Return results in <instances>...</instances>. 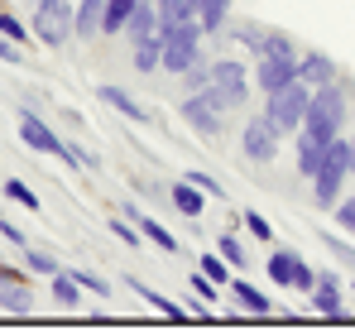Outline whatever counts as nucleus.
I'll return each mask as SVG.
<instances>
[{
	"instance_id": "6ab92c4d",
	"label": "nucleus",
	"mask_w": 355,
	"mask_h": 336,
	"mask_svg": "<svg viewBox=\"0 0 355 336\" xmlns=\"http://www.w3.org/2000/svg\"><path fill=\"white\" fill-rule=\"evenodd\" d=\"M154 10H159V29H173V24L197 19V5L192 0H154Z\"/></svg>"
},
{
	"instance_id": "58836bf2",
	"label": "nucleus",
	"mask_w": 355,
	"mask_h": 336,
	"mask_svg": "<svg viewBox=\"0 0 355 336\" xmlns=\"http://www.w3.org/2000/svg\"><path fill=\"white\" fill-rule=\"evenodd\" d=\"M331 212H336V221L346 226V230H355V197H346V202H336Z\"/></svg>"
},
{
	"instance_id": "a211bd4d",
	"label": "nucleus",
	"mask_w": 355,
	"mask_h": 336,
	"mask_svg": "<svg viewBox=\"0 0 355 336\" xmlns=\"http://www.w3.org/2000/svg\"><path fill=\"white\" fill-rule=\"evenodd\" d=\"M101 101H106L111 111H120L125 120H135V125H149V111H144V106H139V101H135L130 92H120V87H111V82L101 87Z\"/></svg>"
},
{
	"instance_id": "20e7f679",
	"label": "nucleus",
	"mask_w": 355,
	"mask_h": 336,
	"mask_svg": "<svg viewBox=\"0 0 355 336\" xmlns=\"http://www.w3.org/2000/svg\"><path fill=\"white\" fill-rule=\"evenodd\" d=\"M226 106H221V96L207 87V92H187V101H182V120L202 135V140H216L221 130H226Z\"/></svg>"
},
{
	"instance_id": "7c9ffc66",
	"label": "nucleus",
	"mask_w": 355,
	"mask_h": 336,
	"mask_svg": "<svg viewBox=\"0 0 355 336\" xmlns=\"http://www.w3.org/2000/svg\"><path fill=\"white\" fill-rule=\"evenodd\" d=\"M182 77H187V87H192V92H207V87H211V62H202V58H197Z\"/></svg>"
},
{
	"instance_id": "b1692460",
	"label": "nucleus",
	"mask_w": 355,
	"mask_h": 336,
	"mask_svg": "<svg viewBox=\"0 0 355 336\" xmlns=\"http://www.w3.org/2000/svg\"><path fill=\"white\" fill-rule=\"evenodd\" d=\"M0 308L5 312H29L34 308V293L24 283H0Z\"/></svg>"
},
{
	"instance_id": "c03bdc74",
	"label": "nucleus",
	"mask_w": 355,
	"mask_h": 336,
	"mask_svg": "<svg viewBox=\"0 0 355 336\" xmlns=\"http://www.w3.org/2000/svg\"><path fill=\"white\" fill-rule=\"evenodd\" d=\"M351 173H355V140H351Z\"/></svg>"
},
{
	"instance_id": "f03ea898",
	"label": "nucleus",
	"mask_w": 355,
	"mask_h": 336,
	"mask_svg": "<svg viewBox=\"0 0 355 336\" xmlns=\"http://www.w3.org/2000/svg\"><path fill=\"white\" fill-rule=\"evenodd\" d=\"M346 173H351V144L336 135V140L327 144V159H322V168H317V178H312V183H317V187H312V202L331 212V207L341 202V183H346Z\"/></svg>"
},
{
	"instance_id": "c85d7f7f",
	"label": "nucleus",
	"mask_w": 355,
	"mask_h": 336,
	"mask_svg": "<svg viewBox=\"0 0 355 336\" xmlns=\"http://www.w3.org/2000/svg\"><path fill=\"white\" fill-rule=\"evenodd\" d=\"M5 197H10V202H19V207H29V212H39V192H34L29 183H19V178H10V183H5Z\"/></svg>"
},
{
	"instance_id": "cd10ccee",
	"label": "nucleus",
	"mask_w": 355,
	"mask_h": 336,
	"mask_svg": "<svg viewBox=\"0 0 355 336\" xmlns=\"http://www.w3.org/2000/svg\"><path fill=\"white\" fill-rule=\"evenodd\" d=\"M197 264H202V274H207L211 283H221V288H231V274H226V255H221V250H216V255H202Z\"/></svg>"
},
{
	"instance_id": "1a4fd4ad",
	"label": "nucleus",
	"mask_w": 355,
	"mask_h": 336,
	"mask_svg": "<svg viewBox=\"0 0 355 336\" xmlns=\"http://www.w3.org/2000/svg\"><path fill=\"white\" fill-rule=\"evenodd\" d=\"M240 144H245V159H250V164H269V159L279 154V130H274V120H269V115L245 120Z\"/></svg>"
},
{
	"instance_id": "7ed1b4c3",
	"label": "nucleus",
	"mask_w": 355,
	"mask_h": 336,
	"mask_svg": "<svg viewBox=\"0 0 355 336\" xmlns=\"http://www.w3.org/2000/svg\"><path fill=\"white\" fill-rule=\"evenodd\" d=\"M307 101H312V87H307L302 77H293L288 87H279V92H269V96H264V115L274 120V130H279V135H288V130H302Z\"/></svg>"
},
{
	"instance_id": "f8f14e48",
	"label": "nucleus",
	"mask_w": 355,
	"mask_h": 336,
	"mask_svg": "<svg viewBox=\"0 0 355 336\" xmlns=\"http://www.w3.org/2000/svg\"><path fill=\"white\" fill-rule=\"evenodd\" d=\"M125 34H130L135 44H149V39H159V10H154V0H135Z\"/></svg>"
},
{
	"instance_id": "9b49d317",
	"label": "nucleus",
	"mask_w": 355,
	"mask_h": 336,
	"mask_svg": "<svg viewBox=\"0 0 355 336\" xmlns=\"http://www.w3.org/2000/svg\"><path fill=\"white\" fill-rule=\"evenodd\" d=\"M19 135H24V144H29L34 154H62V140H58V135H53V130H49V125H44L34 111L19 115Z\"/></svg>"
},
{
	"instance_id": "473e14b6",
	"label": "nucleus",
	"mask_w": 355,
	"mask_h": 336,
	"mask_svg": "<svg viewBox=\"0 0 355 336\" xmlns=\"http://www.w3.org/2000/svg\"><path fill=\"white\" fill-rule=\"evenodd\" d=\"M216 250L226 255V264H245V245H240V240H236V235H231V230H226V235L216 240Z\"/></svg>"
},
{
	"instance_id": "aec40b11",
	"label": "nucleus",
	"mask_w": 355,
	"mask_h": 336,
	"mask_svg": "<svg viewBox=\"0 0 355 336\" xmlns=\"http://www.w3.org/2000/svg\"><path fill=\"white\" fill-rule=\"evenodd\" d=\"M168 197H173V207L182 212V217H202V197H207V192H202L197 183H187V178H182L178 187H168Z\"/></svg>"
},
{
	"instance_id": "c9c22d12",
	"label": "nucleus",
	"mask_w": 355,
	"mask_h": 336,
	"mask_svg": "<svg viewBox=\"0 0 355 336\" xmlns=\"http://www.w3.org/2000/svg\"><path fill=\"white\" fill-rule=\"evenodd\" d=\"M77 283H82V288H92L96 298H111V283L101 279V274H92V269H77Z\"/></svg>"
},
{
	"instance_id": "9d476101",
	"label": "nucleus",
	"mask_w": 355,
	"mask_h": 336,
	"mask_svg": "<svg viewBox=\"0 0 355 336\" xmlns=\"http://www.w3.org/2000/svg\"><path fill=\"white\" fill-rule=\"evenodd\" d=\"M297 77V58H274V53H259V67H254V82H259V92L269 96V92H279V87H288Z\"/></svg>"
},
{
	"instance_id": "37998d69",
	"label": "nucleus",
	"mask_w": 355,
	"mask_h": 336,
	"mask_svg": "<svg viewBox=\"0 0 355 336\" xmlns=\"http://www.w3.org/2000/svg\"><path fill=\"white\" fill-rule=\"evenodd\" d=\"M0 283H24V274H19V269H10V264H0Z\"/></svg>"
},
{
	"instance_id": "393cba45",
	"label": "nucleus",
	"mask_w": 355,
	"mask_h": 336,
	"mask_svg": "<svg viewBox=\"0 0 355 336\" xmlns=\"http://www.w3.org/2000/svg\"><path fill=\"white\" fill-rule=\"evenodd\" d=\"M231 293H236L240 303H245V312H254V317H269V298H264L259 288H250V283L231 279Z\"/></svg>"
},
{
	"instance_id": "ddd939ff",
	"label": "nucleus",
	"mask_w": 355,
	"mask_h": 336,
	"mask_svg": "<svg viewBox=\"0 0 355 336\" xmlns=\"http://www.w3.org/2000/svg\"><path fill=\"white\" fill-rule=\"evenodd\" d=\"M312 303H317V312H322V317L341 322V317H346V312H341V279H336V274H322L317 288H312Z\"/></svg>"
},
{
	"instance_id": "39448f33",
	"label": "nucleus",
	"mask_w": 355,
	"mask_h": 336,
	"mask_svg": "<svg viewBox=\"0 0 355 336\" xmlns=\"http://www.w3.org/2000/svg\"><path fill=\"white\" fill-rule=\"evenodd\" d=\"M164 34V67L168 72H187L192 62H197V39L207 34L197 19H187V24H173V29H159Z\"/></svg>"
},
{
	"instance_id": "0eeeda50",
	"label": "nucleus",
	"mask_w": 355,
	"mask_h": 336,
	"mask_svg": "<svg viewBox=\"0 0 355 336\" xmlns=\"http://www.w3.org/2000/svg\"><path fill=\"white\" fill-rule=\"evenodd\" d=\"M211 92L221 96L226 111H240V106H245L250 82H245V67H240L236 58H216V62H211Z\"/></svg>"
},
{
	"instance_id": "4c0bfd02",
	"label": "nucleus",
	"mask_w": 355,
	"mask_h": 336,
	"mask_svg": "<svg viewBox=\"0 0 355 336\" xmlns=\"http://www.w3.org/2000/svg\"><path fill=\"white\" fill-rule=\"evenodd\" d=\"M216 288H221V283H211L207 274H202V269L192 274V293H197V298H207V303H211V298H216Z\"/></svg>"
},
{
	"instance_id": "f3484780",
	"label": "nucleus",
	"mask_w": 355,
	"mask_h": 336,
	"mask_svg": "<svg viewBox=\"0 0 355 336\" xmlns=\"http://www.w3.org/2000/svg\"><path fill=\"white\" fill-rule=\"evenodd\" d=\"M327 144H331V140H317L312 130H302V140H297V173H302V178H317V168L327 159Z\"/></svg>"
},
{
	"instance_id": "bb28decb",
	"label": "nucleus",
	"mask_w": 355,
	"mask_h": 336,
	"mask_svg": "<svg viewBox=\"0 0 355 336\" xmlns=\"http://www.w3.org/2000/svg\"><path fill=\"white\" fill-rule=\"evenodd\" d=\"M53 298H58L62 308H72V303H82V283H77V274H53Z\"/></svg>"
},
{
	"instance_id": "f257e3e1",
	"label": "nucleus",
	"mask_w": 355,
	"mask_h": 336,
	"mask_svg": "<svg viewBox=\"0 0 355 336\" xmlns=\"http://www.w3.org/2000/svg\"><path fill=\"white\" fill-rule=\"evenodd\" d=\"M346 125V96L336 82L327 87H312V101H307V115H302V130H312L317 140H336Z\"/></svg>"
},
{
	"instance_id": "412c9836",
	"label": "nucleus",
	"mask_w": 355,
	"mask_h": 336,
	"mask_svg": "<svg viewBox=\"0 0 355 336\" xmlns=\"http://www.w3.org/2000/svg\"><path fill=\"white\" fill-rule=\"evenodd\" d=\"M197 5V24L207 29V34H216L221 24H226V10H231V0H192Z\"/></svg>"
},
{
	"instance_id": "4be33fe9",
	"label": "nucleus",
	"mask_w": 355,
	"mask_h": 336,
	"mask_svg": "<svg viewBox=\"0 0 355 336\" xmlns=\"http://www.w3.org/2000/svg\"><path fill=\"white\" fill-rule=\"evenodd\" d=\"M130 288H135V293H139V298H144V303H149V308H154V312H164V317H168V322H182V317H187V312H182V308H178V303H168V298H164V293H154V288H149V283H130Z\"/></svg>"
},
{
	"instance_id": "f704fd0d",
	"label": "nucleus",
	"mask_w": 355,
	"mask_h": 336,
	"mask_svg": "<svg viewBox=\"0 0 355 336\" xmlns=\"http://www.w3.org/2000/svg\"><path fill=\"white\" fill-rule=\"evenodd\" d=\"M322 240H327V250H331V255H336L341 264H355V250L346 245V240H341V235H331V230H322Z\"/></svg>"
},
{
	"instance_id": "4468645a",
	"label": "nucleus",
	"mask_w": 355,
	"mask_h": 336,
	"mask_svg": "<svg viewBox=\"0 0 355 336\" xmlns=\"http://www.w3.org/2000/svg\"><path fill=\"white\" fill-rule=\"evenodd\" d=\"M101 15H106V0H77V10H72V34H77V39H96V34H101Z\"/></svg>"
},
{
	"instance_id": "2f4dec72",
	"label": "nucleus",
	"mask_w": 355,
	"mask_h": 336,
	"mask_svg": "<svg viewBox=\"0 0 355 336\" xmlns=\"http://www.w3.org/2000/svg\"><path fill=\"white\" fill-rule=\"evenodd\" d=\"M0 34H5L10 44H24V39H29V29H24V24L10 15V10H0Z\"/></svg>"
},
{
	"instance_id": "79ce46f5",
	"label": "nucleus",
	"mask_w": 355,
	"mask_h": 336,
	"mask_svg": "<svg viewBox=\"0 0 355 336\" xmlns=\"http://www.w3.org/2000/svg\"><path fill=\"white\" fill-rule=\"evenodd\" d=\"M0 235H5V240H15V245H24V235H19V226H10V221H0Z\"/></svg>"
},
{
	"instance_id": "c756f323",
	"label": "nucleus",
	"mask_w": 355,
	"mask_h": 336,
	"mask_svg": "<svg viewBox=\"0 0 355 336\" xmlns=\"http://www.w3.org/2000/svg\"><path fill=\"white\" fill-rule=\"evenodd\" d=\"M24 264H29V274H49V279H53V274L62 269L53 255H44V250H34V245H29V260H24Z\"/></svg>"
},
{
	"instance_id": "a19ab883",
	"label": "nucleus",
	"mask_w": 355,
	"mask_h": 336,
	"mask_svg": "<svg viewBox=\"0 0 355 336\" xmlns=\"http://www.w3.org/2000/svg\"><path fill=\"white\" fill-rule=\"evenodd\" d=\"M0 62H19V44H10L5 34H0Z\"/></svg>"
},
{
	"instance_id": "2eb2a0df",
	"label": "nucleus",
	"mask_w": 355,
	"mask_h": 336,
	"mask_svg": "<svg viewBox=\"0 0 355 336\" xmlns=\"http://www.w3.org/2000/svg\"><path fill=\"white\" fill-rule=\"evenodd\" d=\"M125 217H130V221L139 226V235H144V240H154L159 250H168V255L178 250V235H173V230H168V226H159L154 217H144L139 207H130V202H125Z\"/></svg>"
},
{
	"instance_id": "dca6fc26",
	"label": "nucleus",
	"mask_w": 355,
	"mask_h": 336,
	"mask_svg": "<svg viewBox=\"0 0 355 336\" xmlns=\"http://www.w3.org/2000/svg\"><path fill=\"white\" fill-rule=\"evenodd\" d=\"M297 77L307 87H327V82H336V62L327 53H302L297 58Z\"/></svg>"
},
{
	"instance_id": "6e6552de",
	"label": "nucleus",
	"mask_w": 355,
	"mask_h": 336,
	"mask_svg": "<svg viewBox=\"0 0 355 336\" xmlns=\"http://www.w3.org/2000/svg\"><path fill=\"white\" fill-rule=\"evenodd\" d=\"M67 34H72V5H49V0H39V10H34V39L49 44V49H62Z\"/></svg>"
},
{
	"instance_id": "e433bc0d",
	"label": "nucleus",
	"mask_w": 355,
	"mask_h": 336,
	"mask_svg": "<svg viewBox=\"0 0 355 336\" xmlns=\"http://www.w3.org/2000/svg\"><path fill=\"white\" fill-rule=\"evenodd\" d=\"M245 226H250V235H254V240H269V235H274V226L264 221L259 212H245Z\"/></svg>"
},
{
	"instance_id": "423d86ee",
	"label": "nucleus",
	"mask_w": 355,
	"mask_h": 336,
	"mask_svg": "<svg viewBox=\"0 0 355 336\" xmlns=\"http://www.w3.org/2000/svg\"><path fill=\"white\" fill-rule=\"evenodd\" d=\"M264 274L279 283V288H297V293H312L317 288V274L307 269V260L297 250H274L269 264H264Z\"/></svg>"
},
{
	"instance_id": "ea45409f",
	"label": "nucleus",
	"mask_w": 355,
	"mask_h": 336,
	"mask_svg": "<svg viewBox=\"0 0 355 336\" xmlns=\"http://www.w3.org/2000/svg\"><path fill=\"white\" fill-rule=\"evenodd\" d=\"M111 230H116V240H125V245H139V230L125 221H111Z\"/></svg>"
},
{
	"instance_id": "a878e982",
	"label": "nucleus",
	"mask_w": 355,
	"mask_h": 336,
	"mask_svg": "<svg viewBox=\"0 0 355 336\" xmlns=\"http://www.w3.org/2000/svg\"><path fill=\"white\" fill-rule=\"evenodd\" d=\"M159 62H164V34H159V39H149V44H135V67H139L144 77H149Z\"/></svg>"
},
{
	"instance_id": "72a5a7b5",
	"label": "nucleus",
	"mask_w": 355,
	"mask_h": 336,
	"mask_svg": "<svg viewBox=\"0 0 355 336\" xmlns=\"http://www.w3.org/2000/svg\"><path fill=\"white\" fill-rule=\"evenodd\" d=\"M187 183H197V187H202L207 197H226V187H221V183L211 178V173H202V168H192V173H187Z\"/></svg>"
},
{
	"instance_id": "5701e85b",
	"label": "nucleus",
	"mask_w": 355,
	"mask_h": 336,
	"mask_svg": "<svg viewBox=\"0 0 355 336\" xmlns=\"http://www.w3.org/2000/svg\"><path fill=\"white\" fill-rule=\"evenodd\" d=\"M130 10H135V0H106L101 34H125V24H130Z\"/></svg>"
}]
</instances>
